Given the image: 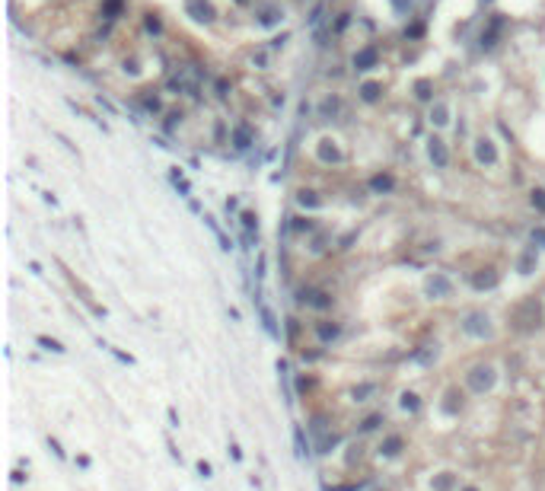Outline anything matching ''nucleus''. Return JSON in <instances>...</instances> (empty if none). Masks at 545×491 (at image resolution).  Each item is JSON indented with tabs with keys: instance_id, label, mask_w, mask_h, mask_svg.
<instances>
[{
	"instance_id": "f257e3e1",
	"label": "nucleus",
	"mask_w": 545,
	"mask_h": 491,
	"mask_svg": "<svg viewBox=\"0 0 545 491\" xmlns=\"http://www.w3.org/2000/svg\"><path fill=\"white\" fill-rule=\"evenodd\" d=\"M185 10H188V16L198 19V22H210V19L217 16V13H214V7H210V0H188Z\"/></svg>"
},
{
	"instance_id": "f03ea898",
	"label": "nucleus",
	"mask_w": 545,
	"mask_h": 491,
	"mask_svg": "<svg viewBox=\"0 0 545 491\" xmlns=\"http://www.w3.org/2000/svg\"><path fill=\"white\" fill-rule=\"evenodd\" d=\"M469 383H472V389H475V392L491 389V383H494V370H491V367H475V370L469 373Z\"/></svg>"
},
{
	"instance_id": "7ed1b4c3",
	"label": "nucleus",
	"mask_w": 545,
	"mask_h": 491,
	"mask_svg": "<svg viewBox=\"0 0 545 491\" xmlns=\"http://www.w3.org/2000/svg\"><path fill=\"white\" fill-rule=\"evenodd\" d=\"M463 329L469 335H488V316H485V313H469L466 322H463Z\"/></svg>"
},
{
	"instance_id": "20e7f679",
	"label": "nucleus",
	"mask_w": 545,
	"mask_h": 491,
	"mask_svg": "<svg viewBox=\"0 0 545 491\" xmlns=\"http://www.w3.org/2000/svg\"><path fill=\"white\" fill-rule=\"evenodd\" d=\"M517 322H520L523 329H529V326H539V303H536V300H529V303H526V306L517 313Z\"/></svg>"
},
{
	"instance_id": "39448f33",
	"label": "nucleus",
	"mask_w": 545,
	"mask_h": 491,
	"mask_svg": "<svg viewBox=\"0 0 545 491\" xmlns=\"http://www.w3.org/2000/svg\"><path fill=\"white\" fill-rule=\"evenodd\" d=\"M376 57H380V54H376V48H360V51L354 54V67H357V70H373Z\"/></svg>"
},
{
	"instance_id": "423d86ee",
	"label": "nucleus",
	"mask_w": 545,
	"mask_h": 491,
	"mask_svg": "<svg viewBox=\"0 0 545 491\" xmlns=\"http://www.w3.org/2000/svg\"><path fill=\"white\" fill-rule=\"evenodd\" d=\"M428 153H431V160H434V166H446V147H443V140L440 137H431L428 140Z\"/></svg>"
},
{
	"instance_id": "0eeeda50",
	"label": "nucleus",
	"mask_w": 545,
	"mask_h": 491,
	"mask_svg": "<svg viewBox=\"0 0 545 491\" xmlns=\"http://www.w3.org/2000/svg\"><path fill=\"white\" fill-rule=\"evenodd\" d=\"M475 157H478V163L494 166V163H497V150H494V143L481 137V140H478V147H475Z\"/></svg>"
},
{
	"instance_id": "6e6552de",
	"label": "nucleus",
	"mask_w": 545,
	"mask_h": 491,
	"mask_svg": "<svg viewBox=\"0 0 545 491\" xmlns=\"http://www.w3.org/2000/svg\"><path fill=\"white\" fill-rule=\"evenodd\" d=\"M428 294H434V297H446V294H449V281L443 278V274H434V278L428 281Z\"/></svg>"
},
{
	"instance_id": "1a4fd4ad",
	"label": "nucleus",
	"mask_w": 545,
	"mask_h": 491,
	"mask_svg": "<svg viewBox=\"0 0 545 491\" xmlns=\"http://www.w3.org/2000/svg\"><path fill=\"white\" fill-rule=\"evenodd\" d=\"M249 140H252V131H249V125H236V131H233V143H236L239 150H246Z\"/></svg>"
},
{
	"instance_id": "9d476101",
	"label": "nucleus",
	"mask_w": 545,
	"mask_h": 491,
	"mask_svg": "<svg viewBox=\"0 0 545 491\" xmlns=\"http://www.w3.org/2000/svg\"><path fill=\"white\" fill-rule=\"evenodd\" d=\"M380 93H383V86L370 80V83H364V86H360V99L364 102H376V99H380Z\"/></svg>"
},
{
	"instance_id": "9b49d317",
	"label": "nucleus",
	"mask_w": 545,
	"mask_h": 491,
	"mask_svg": "<svg viewBox=\"0 0 545 491\" xmlns=\"http://www.w3.org/2000/svg\"><path fill=\"white\" fill-rule=\"evenodd\" d=\"M303 303H310V306H316V309H325L331 300H328V294H319V291H313V294H303Z\"/></svg>"
},
{
	"instance_id": "f8f14e48",
	"label": "nucleus",
	"mask_w": 545,
	"mask_h": 491,
	"mask_svg": "<svg viewBox=\"0 0 545 491\" xmlns=\"http://www.w3.org/2000/svg\"><path fill=\"white\" fill-rule=\"evenodd\" d=\"M331 140H322V147H319V157H322L325 163H338L341 160V153H338V147H328Z\"/></svg>"
},
{
	"instance_id": "ddd939ff",
	"label": "nucleus",
	"mask_w": 545,
	"mask_h": 491,
	"mask_svg": "<svg viewBox=\"0 0 545 491\" xmlns=\"http://www.w3.org/2000/svg\"><path fill=\"white\" fill-rule=\"evenodd\" d=\"M472 284H475L478 291H485V287H497V274H494V271H488V274H475V278H472Z\"/></svg>"
},
{
	"instance_id": "4468645a",
	"label": "nucleus",
	"mask_w": 545,
	"mask_h": 491,
	"mask_svg": "<svg viewBox=\"0 0 545 491\" xmlns=\"http://www.w3.org/2000/svg\"><path fill=\"white\" fill-rule=\"evenodd\" d=\"M431 122H434V125H446V122H449V112H446L443 102H437L434 109H431Z\"/></svg>"
},
{
	"instance_id": "2eb2a0df",
	"label": "nucleus",
	"mask_w": 545,
	"mask_h": 491,
	"mask_svg": "<svg viewBox=\"0 0 545 491\" xmlns=\"http://www.w3.org/2000/svg\"><path fill=\"white\" fill-rule=\"evenodd\" d=\"M370 188H373V191H392V176H373V179H370Z\"/></svg>"
},
{
	"instance_id": "dca6fc26",
	"label": "nucleus",
	"mask_w": 545,
	"mask_h": 491,
	"mask_svg": "<svg viewBox=\"0 0 545 491\" xmlns=\"http://www.w3.org/2000/svg\"><path fill=\"white\" fill-rule=\"evenodd\" d=\"M431 90H434V86H431V80H418V83H414V96H418L421 102H428V99H431Z\"/></svg>"
},
{
	"instance_id": "f3484780",
	"label": "nucleus",
	"mask_w": 545,
	"mask_h": 491,
	"mask_svg": "<svg viewBox=\"0 0 545 491\" xmlns=\"http://www.w3.org/2000/svg\"><path fill=\"white\" fill-rule=\"evenodd\" d=\"M102 13L109 16V19H115L118 13H122V0H105V7H102Z\"/></svg>"
},
{
	"instance_id": "a211bd4d",
	"label": "nucleus",
	"mask_w": 545,
	"mask_h": 491,
	"mask_svg": "<svg viewBox=\"0 0 545 491\" xmlns=\"http://www.w3.org/2000/svg\"><path fill=\"white\" fill-rule=\"evenodd\" d=\"M399 450H402V437H389L386 444H383V453H386V456H396Z\"/></svg>"
},
{
	"instance_id": "6ab92c4d",
	"label": "nucleus",
	"mask_w": 545,
	"mask_h": 491,
	"mask_svg": "<svg viewBox=\"0 0 545 491\" xmlns=\"http://www.w3.org/2000/svg\"><path fill=\"white\" fill-rule=\"evenodd\" d=\"M39 344H42V348H48V351H57V354L64 351V344L54 341V338H48V335H39Z\"/></svg>"
},
{
	"instance_id": "aec40b11",
	"label": "nucleus",
	"mask_w": 545,
	"mask_h": 491,
	"mask_svg": "<svg viewBox=\"0 0 545 491\" xmlns=\"http://www.w3.org/2000/svg\"><path fill=\"white\" fill-rule=\"evenodd\" d=\"M402 409H405V412H418V396H414V392H405V396H402Z\"/></svg>"
},
{
	"instance_id": "412c9836",
	"label": "nucleus",
	"mask_w": 545,
	"mask_h": 491,
	"mask_svg": "<svg viewBox=\"0 0 545 491\" xmlns=\"http://www.w3.org/2000/svg\"><path fill=\"white\" fill-rule=\"evenodd\" d=\"M532 265H536V252L529 249V252H526L523 258H520V271H523V274H529V268H532Z\"/></svg>"
},
{
	"instance_id": "4be33fe9",
	"label": "nucleus",
	"mask_w": 545,
	"mask_h": 491,
	"mask_svg": "<svg viewBox=\"0 0 545 491\" xmlns=\"http://www.w3.org/2000/svg\"><path fill=\"white\" fill-rule=\"evenodd\" d=\"M319 338H322V341L338 338V326H319Z\"/></svg>"
},
{
	"instance_id": "5701e85b",
	"label": "nucleus",
	"mask_w": 545,
	"mask_h": 491,
	"mask_svg": "<svg viewBox=\"0 0 545 491\" xmlns=\"http://www.w3.org/2000/svg\"><path fill=\"white\" fill-rule=\"evenodd\" d=\"M262 319H265V329H268V335H278V326H275V316L268 313V309L262 306Z\"/></svg>"
},
{
	"instance_id": "b1692460",
	"label": "nucleus",
	"mask_w": 545,
	"mask_h": 491,
	"mask_svg": "<svg viewBox=\"0 0 545 491\" xmlns=\"http://www.w3.org/2000/svg\"><path fill=\"white\" fill-rule=\"evenodd\" d=\"M297 198H300V205H303V208H306V205H310V208H316V205H319V198L313 195V191H300Z\"/></svg>"
},
{
	"instance_id": "393cba45",
	"label": "nucleus",
	"mask_w": 545,
	"mask_h": 491,
	"mask_svg": "<svg viewBox=\"0 0 545 491\" xmlns=\"http://www.w3.org/2000/svg\"><path fill=\"white\" fill-rule=\"evenodd\" d=\"M532 205H536L539 211H545V191H542V188H536V191H532Z\"/></svg>"
},
{
	"instance_id": "a878e982",
	"label": "nucleus",
	"mask_w": 545,
	"mask_h": 491,
	"mask_svg": "<svg viewBox=\"0 0 545 491\" xmlns=\"http://www.w3.org/2000/svg\"><path fill=\"white\" fill-rule=\"evenodd\" d=\"M293 434H297V453H300V456H306V440H303V430L297 427Z\"/></svg>"
},
{
	"instance_id": "bb28decb",
	"label": "nucleus",
	"mask_w": 545,
	"mask_h": 491,
	"mask_svg": "<svg viewBox=\"0 0 545 491\" xmlns=\"http://www.w3.org/2000/svg\"><path fill=\"white\" fill-rule=\"evenodd\" d=\"M532 243H542V246H545V226H539V230H532Z\"/></svg>"
},
{
	"instance_id": "cd10ccee",
	"label": "nucleus",
	"mask_w": 545,
	"mask_h": 491,
	"mask_svg": "<svg viewBox=\"0 0 545 491\" xmlns=\"http://www.w3.org/2000/svg\"><path fill=\"white\" fill-rule=\"evenodd\" d=\"M147 29H150V32H160L163 26H160V19H157V16H147Z\"/></svg>"
},
{
	"instance_id": "c85d7f7f",
	"label": "nucleus",
	"mask_w": 545,
	"mask_h": 491,
	"mask_svg": "<svg viewBox=\"0 0 545 491\" xmlns=\"http://www.w3.org/2000/svg\"><path fill=\"white\" fill-rule=\"evenodd\" d=\"M392 4H396V10H399V13H408V7H411V0H392Z\"/></svg>"
},
{
	"instance_id": "c756f323",
	"label": "nucleus",
	"mask_w": 545,
	"mask_h": 491,
	"mask_svg": "<svg viewBox=\"0 0 545 491\" xmlns=\"http://www.w3.org/2000/svg\"><path fill=\"white\" fill-rule=\"evenodd\" d=\"M310 226H313V223L306 220V217H297V223H293V230H310Z\"/></svg>"
},
{
	"instance_id": "7c9ffc66",
	"label": "nucleus",
	"mask_w": 545,
	"mask_h": 491,
	"mask_svg": "<svg viewBox=\"0 0 545 491\" xmlns=\"http://www.w3.org/2000/svg\"><path fill=\"white\" fill-rule=\"evenodd\" d=\"M376 424H380V418H376V415H373V418H367V421H364L360 427H364V430H373Z\"/></svg>"
},
{
	"instance_id": "2f4dec72",
	"label": "nucleus",
	"mask_w": 545,
	"mask_h": 491,
	"mask_svg": "<svg viewBox=\"0 0 545 491\" xmlns=\"http://www.w3.org/2000/svg\"><path fill=\"white\" fill-rule=\"evenodd\" d=\"M367 392H373V386H360V389H354V399H357V402H360V399L367 396Z\"/></svg>"
},
{
	"instance_id": "473e14b6",
	"label": "nucleus",
	"mask_w": 545,
	"mask_h": 491,
	"mask_svg": "<svg viewBox=\"0 0 545 491\" xmlns=\"http://www.w3.org/2000/svg\"><path fill=\"white\" fill-rule=\"evenodd\" d=\"M243 223H246V230H252V226H255V214H243Z\"/></svg>"
},
{
	"instance_id": "72a5a7b5",
	"label": "nucleus",
	"mask_w": 545,
	"mask_h": 491,
	"mask_svg": "<svg viewBox=\"0 0 545 491\" xmlns=\"http://www.w3.org/2000/svg\"><path fill=\"white\" fill-rule=\"evenodd\" d=\"M421 32H424V26H411V29H405V35H411V39H418Z\"/></svg>"
},
{
	"instance_id": "f704fd0d",
	"label": "nucleus",
	"mask_w": 545,
	"mask_h": 491,
	"mask_svg": "<svg viewBox=\"0 0 545 491\" xmlns=\"http://www.w3.org/2000/svg\"><path fill=\"white\" fill-rule=\"evenodd\" d=\"M198 472H201V475H204V478H207V475H210V466H207L204 459H201V463H198Z\"/></svg>"
},
{
	"instance_id": "c9c22d12",
	"label": "nucleus",
	"mask_w": 545,
	"mask_h": 491,
	"mask_svg": "<svg viewBox=\"0 0 545 491\" xmlns=\"http://www.w3.org/2000/svg\"><path fill=\"white\" fill-rule=\"evenodd\" d=\"M348 22H351V16H348V13H341V19H338V26H335V29L341 32V29H345V26H348Z\"/></svg>"
},
{
	"instance_id": "e433bc0d",
	"label": "nucleus",
	"mask_w": 545,
	"mask_h": 491,
	"mask_svg": "<svg viewBox=\"0 0 545 491\" xmlns=\"http://www.w3.org/2000/svg\"><path fill=\"white\" fill-rule=\"evenodd\" d=\"M463 491H478V488H463Z\"/></svg>"
},
{
	"instance_id": "4c0bfd02",
	"label": "nucleus",
	"mask_w": 545,
	"mask_h": 491,
	"mask_svg": "<svg viewBox=\"0 0 545 491\" xmlns=\"http://www.w3.org/2000/svg\"><path fill=\"white\" fill-rule=\"evenodd\" d=\"M236 4H246V0H236Z\"/></svg>"
}]
</instances>
